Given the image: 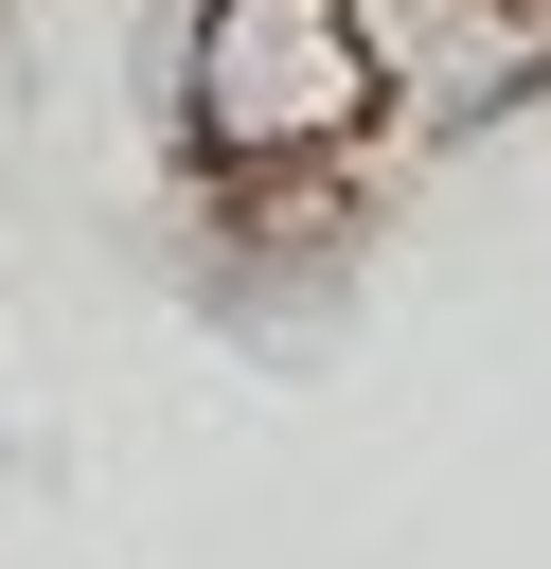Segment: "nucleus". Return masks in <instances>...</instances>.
<instances>
[{
	"label": "nucleus",
	"instance_id": "1",
	"mask_svg": "<svg viewBox=\"0 0 551 569\" xmlns=\"http://www.w3.org/2000/svg\"><path fill=\"white\" fill-rule=\"evenodd\" d=\"M373 124V36L355 0H196L178 36V142L213 178H284V160H338Z\"/></svg>",
	"mask_w": 551,
	"mask_h": 569
},
{
	"label": "nucleus",
	"instance_id": "2",
	"mask_svg": "<svg viewBox=\"0 0 551 569\" xmlns=\"http://www.w3.org/2000/svg\"><path fill=\"white\" fill-rule=\"evenodd\" d=\"M498 18H533V0H498Z\"/></svg>",
	"mask_w": 551,
	"mask_h": 569
}]
</instances>
